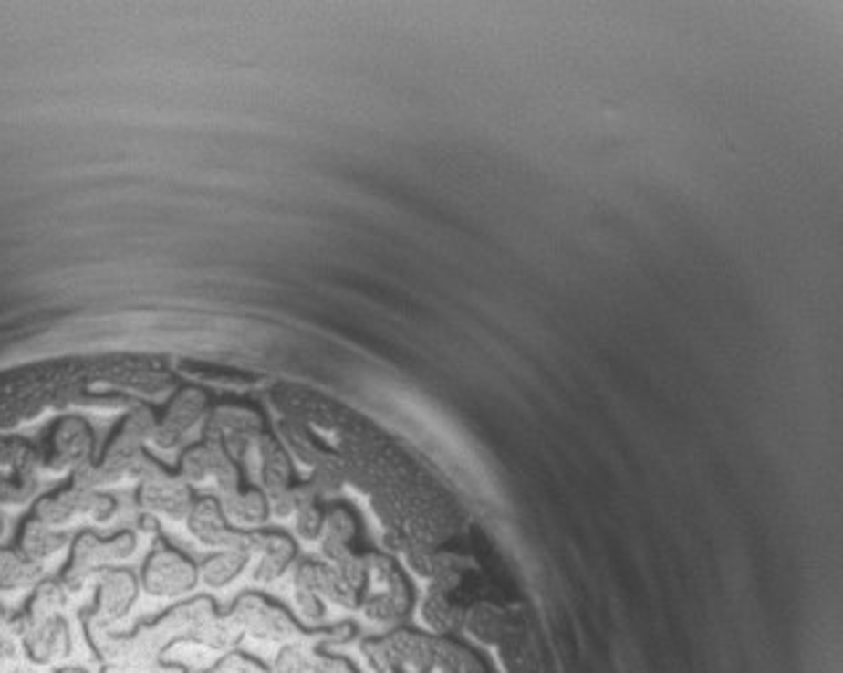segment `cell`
<instances>
[{
    "label": "cell",
    "mask_w": 843,
    "mask_h": 673,
    "mask_svg": "<svg viewBox=\"0 0 843 673\" xmlns=\"http://www.w3.org/2000/svg\"><path fill=\"white\" fill-rule=\"evenodd\" d=\"M435 641L438 638L417 634V631H395L387 636V647L395 655L398 668L424 673L435 668Z\"/></svg>",
    "instance_id": "7"
},
{
    "label": "cell",
    "mask_w": 843,
    "mask_h": 673,
    "mask_svg": "<svg viewBox=\"0 0 843 673\" xmlns=\"http://www.w3.org/2000/svg\"><path fill=\"white\" fill-rule=\"evenodd\" d=\"M54 460H59V465H83L88 462L91 455V447H94V438H91V430L83 420L78 417H65L59 426L54 427Z\"/></svg>",
    "instance_id": "8"
},
{
    "label": "cell",
    "mask_w": 843,
    "mask_h": 673,
    "mask_svg": "<svg viewBox=\"0 0 843 673\" xmlns=\"http://www.w3.org/2000/svg\"><path fill=\"white\" fill-rule=\"evenodd\" d=\"M213 673H259L251 663H248L246 657H241V655H230V657H224L222 663H219V668Z\"/></svg>",
    "instance_id": "26"
},
{
    "label": "cell",
    "mask_w": 843,
    "mask_h": 673,
    "mask_svg": "<svg viewBox=\"0 0 843 673\" xmlns=\"http://www.w3.org/2000/svg\"><path fill=\"white\" fill-rule=\"evenodd\" d=\"M294 604H297V612H299L307 623H317V620H323V599L317 596L316 591H307V588H294Z\"/></svg>",
    "instance_id": "24"
},
{
    "label": "cell",
    "mask_w": 843,
    "mask_h": 673,
    "mask_svg": "<svg viewBox=\"0 0 843 673\" xmlns=\"http://www.w3.org/2000/svg\"><path fill=\"white\" fill-rule=\"evenodd\" d=\"M219 505H222L224 519L230 521V527L244 531L265 524L267 516H270L267 497H265L262 489H241V492H235V495L222 497Z\"/></svg>",
    "instance_id": "9"
},
{
    "label": "cell",
    "mask_w": 843,
    "mask_h": 673,
    "mask_svg": "<svg viewBox=\"0 0 843 673\" xmlns=\"http://www.w3.org/2000/svg\"><path fill=\"white\" fill-rule=\"evenodd\" d=\"M302 660H305V657H302V652H299L297 647H283L281 652H278V657H276L273 673H294Z\"/></svg>",
    "instance_id": "25"
},
{
    "label": "cell",
    "mask_w": 843,
    "mask_h": 673,
    "mask_svg": "<svg viewBox=\"0 0 843 673\" xmlns=\"http://www.w3.org/2000/svg\"><path fill=\"white\" fill-rule=\"evenodd\" d=\"M195 631H198L195 636L201 638L203 644L216 647V649L233 647V644L241 638V634H244V628H241L233 617H224V620L213 617V620H209L206 626H201V628H195Z\"/></svg>",
    "instance_id": "16"
},
{
    "label": "cell",
    "mask_w": 843,
    "mask_h": 673,
    "mask_svg": "<svg viewBox=\"0 0 843 673\" xmlns=\"http://www.w3.org/2000/svg\"><path fill=\"white\" fill-rule=\"evenodd\" d=\"M248 553H238V551H219L213 553L211 559H206L201 567H198V577L201 583H206L211 588H224L230 585L244 567L248 564Z\"/></svg>",
    "instance_id": "12"
},
{
    "label": "cell",
    "mask_w": 843,
    "mask_h": 673,
    "mask_svg": "<svg viewBox=\"0 0 843 673\" xmlns=\"http://www.w3.org/2000/svg\"><path fill=\"white\" fill-rule=\"evenodd\" d=\"M363 615H366L369 620H374V623H395V620L403 617V612L398 609V604L392 602L385 591H380V594H374V596H369V599L363 602Z\"/></svg>",
    "instance_id": "19"
},
{
    "label": "cell",
    "mask_w": 843,
    "mask_h": 673,
    "mask_svg": "<svg viewBox=\"0 0 843 673\" xmlns=\"http://www.w3.org/2000/svg\"><path fill=\"white\" fill-rule=\"evenodd\" d=\"M251 556H256L254 577L259 583H273L294 564L297 545L281 531H251Z\"/></svg>",
    "instance_id": "4"
},
{
    "label": "cell",
    "mask_w": 843,
    "mask_h": 673,
    "mask_svg": "<svg viewBox=\"0 0 843 673\" xmlns=\"http://www.w3.org/2000/svg\"><path fill=\"white\" fill-rule=\"evenodd\" d=\"M323 510L317 502H305L294 510V530L302 540H320L323 534Z\"/></svg>",
    "instance_id": "17"
},
{
    "label": "cell",
    "mask_w": 843,
    "mask_h": 673,
    "mask_svg": "<svg viewBox=\"0 0 843 673\" xmlns=\"http://www.w3.org/2000/svg\"><path fill=\"white\" fill-rule=\"evenodd\" d=\"M320 537L350 545V540L355 537V519L345 508H334L331 513L323 516V534Z\"/></svg>",
    "instance_id": "18"
},
{
    "label": "cell",
    "mask_w": 843,
    "mask_h": 673,
    "mask_svg": "<svg viewBox=\"0 0 843 673\" xmlns=\"http://www.w3.org/2000/svg\"><path fill=\"white\" fill-rule=\"evenodd\" d=\"M328 567L334 569L348 585L352 588H363V583H366V567H363V559H358L355 553H348V556H342L339 562H334V564H328Z\"/></svg>",
    "instance_id": "23"
},
{
    "label": "cell",
    "mask_w": 843,
    "mask_h": 673,
    "mask_svg": "<svg viewBox=\"0 0 843 673\" xmlns=\"http://www.w3.org/2000/svg\"><path fill=\"white\" fill-rule=\"evenodd\" d=\"M3 531H5V524H3V519H0V537H3Z\"/></svg>",
    "instance_id": "31"
},
{
    "label": "cell",
    "mask_w": 843,
    "mask_h": 673,
    "mask_svg": "<svg viewBox=\"0 0 843 673\" xmlns=\"http://www.w3.org/2000/svg\"><path fill=\"white\" fill-rule=\"evenodd\" d=\"M326 666H328V657L326 655H316V657L302 660L294 673H326Z\"/></svg>",
    "instance_id": "27"
},
{
    "label": "cell",
    "mask_w": 843,
    "mask_h": 673,
    "mask_svg": "<svg viewBox=\"0 0 843 673\" xmlns=\"http://www.w3.org/2000/svg\"><path fill=\"white\" fill-rule=\"evenodd\" d=\"M105 548L109 562H126V559H131L137 553V534L129 530L115 531L112 537L105 540Z\"/></svg>",
    "instance_id": "22"
},
{
    "label": "cell",
    "mask_w": 843,
    "mask_h": 673,
    "mask_svg": "<svg viewBox=\"0 0 843 673\" xmlns=\"http://www.w3.org/2000/svg\"><path fill=\"white\" fill-rule=\"evenodd\" d=\"M140 583L129 569H105L99 577V615L105 620L123 617L137 602Z\"/></svg>",
    "instance_id": "6"
},
{
    "label": "cell",
    "mask_w": 843,
    "mask_h": 673,
    "mask_svg": "<svg viewBox=\"0 0 843 673\" xmlns=\"http://www.w3.org/2000/svg\"><path fill=\"white\" fill-rule=\"evenodd\" d=\"M326 673H355L345 663V660H337V657H328V666H326Z\"/></svg>",
    "instance_id": "28"
},
{
    "label": "cell",
    "mask_w": 843,
    "mask_h": 673,
    "mask_svg": "<svg viewBox=\"0 0 843 673\" xmlns=\"http://www.w3.org/2000/svg\"><path fill=\"white\" fill-rule=\"evenodd\" d=\"M435 668L441 673H484L475 655L446 638L435 641Z\"/></svg>",
    "instance_id": "14"
},
{
    "label": "cell",
    "mask_w": 843,
    "mask_h": 673,
    "mask_svg": "<svg viewBox=\"0 0 843 673\" xmlns=\"http://www.w3.org/2000/svg\"><path fill=\"white\" fill-rule=\"evenodd\" d=\"M246 631H251L256 638H288L297 634V626H294V620L283 612L281 606H273V604H267L265 606V612L248 626Z\"/></svg>",
    "instance_id": "15"
},
{
    "label": "cell",
    "mask_w": 843,
    "mask_h": 673,
    "mask_svg": "<svg viewBox=\"0 0 843 673\" xmlns=\"http://www.w3.org/2000/svg\"><path fill=\"white\" fill-rule=\"evenodd\" d=\"M5 626H8V612L0 606V631H5Z\"/></svg>",
    "instance_id": "29"
},
{
    "label": "cell",
    "mask_w": 843,
    "mask_h": 673,
    "mask_svg": "<svg viewBox=\"0 0 843 673\" xmlns=\"http://www.w3.org/2000/svg\"><path fill=\"white\" fill-rule=\"evenodd\" d=\"M206 412H209V398H206L203 390L182 388L179 393H174L163 417L158 420L152 441L161 449H176L182 444V438L206 417Z\"/></svg>",
    "instance_id": "2"
},
{
    "label": "cell",
    "mask_w": 843,
    "mask_h": 673,
    "mask_svg": "<svg viewBox=\"0 0 843 673\" xmlns=\"http://www.w3.org/2000/svg\"><path fill=\"white\" fill-rule=\"evenodd\" d=\"M363 655H366V660L371 663V668L377 673L401 671L398 663H395V655H392L390 647H387V638H371V641H366V644H363Z\"/></svg>",
    "instance_id": "21"
},
{
    "label": "cell",
    "mask_w": 843,
    "mask_h": 673,
    "mask_svg": "<svg viewBox=\"0 0 843 673\" xmlns=\"http://www.w3.org/2000/svg\"><path fill=\"white\" fill-rule=\"evenodd\" d=\"M141 583L152 596L172 599V596L190 594L201 583V577H198V567L187 556H182L179 551H172V548H161L147 559Z\"/></svg>",
    "instance_id": "1"
},
{
    "label": "cell",
    "mask_w": 843,
    "mask_h": 673,
    "mask_svg": "<svg viewBox=\"0 0 843 673\" xmlns=\"http://www.w3.org/2000/svg\"><path fill=\"white\" fill-rule=\"evenodd\" d=\"M43 580V569L37 562H30L19 548H0V588H27Z\"/></svg>",
    "instance_id": "11"
},
{
    "label": "cell",
    "mask_w": 843,
    "mask_h": 673,
    "mask_svg": "<svg viewBox=\"0 0 843 673\" xmlns=\"http://www.w3.org/2000/svg\"><path fill=\"white\" fill-rule=\"evenodd\" d=\"M65 545H68V534L54 530V527H46L43 521H37L36 516L30 521H25V527L19 531V551L37 564L57 556Z\"/></svg>",
    "instance_id": "10"
},
{
    "label": "cell",
    "mask_w": 843,
    "mask_h": 673,
    "mask_svg": "<svg viewBox=\"0 0 843 673\" xmlns=\"http://www.w3.org/2000/svg\"><path fill=\"white\" fill-rule=\"evenodd\" d=\"M140 505L144 508V513H152V516H166V519H187L195 497H193V487L184 484L179 476H169L166 470L152 476L150 481L140 484Z\"/></svg>",
    "instance_id": "3"
},
{
    "label": "cell",
    "mask_w": 843,
    "mask_h": 673,
    "mask_svg": "<svg viewBox=\"0 0 843 673\" xmlns=\"http://www.w3.org/2000/svg\"><path fill=\"white\" fill-rule=\"evenodd\" d=\"M22 641H25L27 655H30L36 663H43V666L68 657L72 647L70 628H68V623H65L59 615H54V617L37 623L36 628H30V631L25 634Z\"/></svg>",
    "instance_id": "5"
},
{
    "label": "cell",
    "mask_w": 843,
    "mask_h": 673,
    "mask_svg": "<svg viewBox=\"0 0 843 673\" xmlns=\"http://www.w3.org/2000/svg\"><path fill=\"white\" fill-rule=\"evenodd\" d=\"M422 620L424 626L432 631V634H449L454 631L459 623H462V612H459L454 604L449 602L446 594L441 591H432L424 604H422Z\"/></svg>",
    "instance_id": "13"
},
{
    "label": "cell",
    "mask_w": 843,
    "mask_h": 673,
    "mask_svg": "<svg viewBox=\"0 0 843 673\" xmlns=\"http://www.w3.org/2000/svg\"><path fill=\"white\" fill-rule=\"evenodd\" d=\"M155 426H158V420H155V415L147 409V406H134L129 415H126V420H123V430L126 433H131L134 438H140L141 444L144 441H152V433H155Z\"/></svg>",
    "instance_id": "20"
},
{
    "label": "cell",
    "mask_w": 843,
    "mask_h": 673,
    "mask_svg": "<svg viewBox=\"0 0 843 673\" xmlns=\"http://www.w3.org/2000/svg\"><path fill=\"white\" fill-rule=\"evenodd\" d=\"M5 671V663H3V660H0V673Z\"/></svg>",
    "instance_id": "32"
},
{
    "label": "cell",
    "mask_w": 843,
    "mask_h": 673,
    "mask_svg": "<svg viewBox=\"0 0 843 673\" xmlns=\"http://www.w3.org/2000/svg\"><path fill=\"white\" fill-rule=\"evenodd\" d=\"M59 673H86V671H78V668H65V671Z\"/></svg>",
    "instance_id": "30"
}]
</instances>
